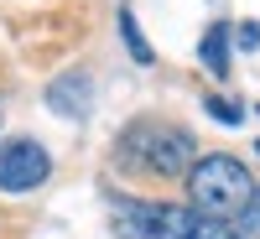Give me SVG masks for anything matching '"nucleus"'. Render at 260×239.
Returning a JSON list of instances; mask_svg holds the SVG:
<instances>
[{
  "mask_svg": "<svg viewBox=\"0 0 260 239\" xmlns=\"http://www.w3.org/2000/svg\"><path fill=\"white\" fill-rule=\"evenodd\" d=\"M110 219L120 239H229L224 224L192 213L187 203H136V198H110Z\"/></svg>",
  "mask_w": 260,
  "mask_h": 239,
  "instance_id": "1",
  "label": "nucleus"
},
{
  "mask_svg": "<svg viewBox=\"0 0 260 239\" xmlns=\"http://www.w3.org/2000/svg\"><path fill=\"white\" fill-rule=\"evenodd\" d=\"M250 198H255V182H250V166L240 156L192 161V172H187V208L192 213H203V219L229 229V219H240Z\"/></svg>",
  "mask_w": 260,
  "mask_h": 239,
  "instance_id": "2",
  "label": "nucleus"
},
{
  "mask_svg": "<svg viewBox=\"0 0 260 239\" xmlns=\"http://www.w3.org/2000/svg\"><path fill=\"white\" fill-rule=\"evenodd\" d=\"M120 166L151 172V177H187L192 172V135L167 120H136L115 146Z\"/></svg>",
  "mask_w": 260,
  "mask_h": 239,
  "instance_id": "3",
  "label": "nucleus"
},
{
  "mask_svg": "<svg viewBox=\"0 0 260 239\" xmlns=\"http://www.w3.org/2000/svg\"><path fill=\"white\" fill-rule=\"evenodd\" d=\"M47 172H52L47 146H37V141H6L0 146V187L6 192H31V187L47 182Z\"/></svg>",
  "mask_w": 260,
  "mask_h": 239,
  "instance_id": "4",
  "label": "nucleus"
},
{
  "mask_svg": "<svg viewBox=\"0 0 260 239\" xmlns=\"http://www.w3.org/2000/svg\"><path fill=\"white\" fill-rule=\"evenodd\" d=\"M47 104H52L57 115H68V120H83V115H89V104H94L89 73H62L57 83H47Z\"/></svg>",
  "mask_w": 260,
  "mask_h": 239,
  "instance_id": "5",
  "label": "nucleus"
},
{
  "mask_svg": "<svg viewBox=\"0 0 260 239\" xmlns=\"http://www.w3.org/2000/svg\"><path fill=\"white\" fill-rule=\"evenodd\" d=\"M198 57L208 62V73L229 78V26H224V21H219V26H208V31H203V47H198Z\"/></svg>",
  "mask_w": 260,
  "mask_h": 239,
  "instance_id": "6",
  "label": "nucleus"
},
{
  "mask_svg": "<svg viewBox=\"0 0 260 239\" xmlns=\"http://www.w3.org/2000/svg\"><path fill=\"white\" fill-rule=\"evenodd\" d=\"M120 37H125V47H130L136 62H151V57H156V52L146 47V37H141V26H136V16H130V11H120Z\"/></svg>",
  "mask_w": 260,
  "mask_h": 239,
  "instance_id": "7",
  "label": "nucleus"
},
{
  "mask_svg": "<svg viewBox=\"0 0 260 239\" xmlns=\"http://www.w3.org/2000/svg\"><path fill=\"white\" fill-rule=\"evenodd\" d=\"M229 239H260V187H255V198L245 203V213L234 219V234Z\"/></svg>",
  "mask_w": 260,
  "mask_h": 239,
  "instance_id": "8",
  "label": "nucleus"
},
{
  "mask_svg": "<svg viewBox=\"0 0 260 239\" xmlns=\"http://www.w3.org/2000/svg\"><path fill=\"white\" fill-rule=\"evenodd\" d=\"M203 110L219 120V125H240V120H245V104H240V99H219V94H208Z\"/></svg>",
  "mask_w": 260,
  "mask_h": 239,
  "instance_id": "9",
  "label": "nucleus"
},
{
  "mask_svg": "<svg viewBox=\"0 0 260 239\" xmlns=\"http://www.w3.org/2000/svg\"><path fill=\"white\" fill-rule=\"evenodd\" d=\"M234 47H240V52L260 47V26H255V21H240V26H234Z\"/></svg>",
  "mask_w": 260,
  "mask_h": 239,
  "instance_id": "10",
  "label": "nucleus"
}]
</instances>
